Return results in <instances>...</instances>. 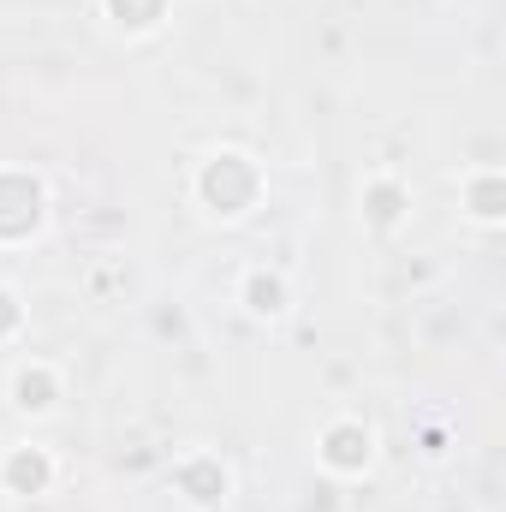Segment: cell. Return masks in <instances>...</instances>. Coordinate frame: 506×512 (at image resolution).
Returning <instances> with one entry per match:
<instances>
[{"instance_id":"9c48e42d","label":"cell","mask_w":506,"mask_h":512,"mask_svg":"<svg viewBox=\"0 0 506 512\" xmlns=\"http://www.w3.org/2000/svg\"><path fill=\"white\" fill-rule=\"evenodd\" d=\"M370 203H376L370 215H376L381 227H393V221H399V191H393V185H376V191H370Z\"/></svg>"},{"instance_id":"8992f818","label":"cell","mask_w":506,"mask_h":512,"mask_svg":"<svg viewBox=\"0 0 506 512\" xmlns=\"http://www.w3.org/2000/svg\"><path fill=\"white\" fill-rule=\"evenodd\" d=\"M245 298H251L256 316H280L286 310V280L280 274H251L245 280Z\"/></svg>"},{"instance_id":"30bf717a","label":"cell","mask_w":506,"mask_h":512,"mask_svg":"<svg viewBox=\"0 0 506 512\" xmlns=\"http://www.w3.org/2000/svg\"><path fill=\"white\" fill-rule=\"evenodd\" d=\"M18 316H24V310H18V298L0 286V334H6V328H18Z\"/></svg>"},{"instance_id":"52a82bcc","label":"cell","mask_w":506,"mask_h":512,"mask_svg":"<svg viewBox=\"0 0 506 512\" xmlns=\"http://www.w3.org/2000/svg\"><path fill=\"white\" fill-rule=\"evenodd\" d=\"M108 12L131 24V30H155L161 24V12H167V0H108Z\"/></svg>"},{"instance_id":"277c9868","label":"cell","mask_w":506,"mask_h":512,"mask_svg":"<svg viewBox=\"0 0 506 512\" xmlns=\"http://www.w3.org/2000/svg\"><path fill=\"white\" fill-rule=\"evenodd\" d=\"M48 477H54V465H48L42 447H12V459H6V471H0V483H6L12 495H36V489H48Z\"/></svg>"},{"instance_id":"3957f363","label":"cell","mask_w":506,"mask_h":512,"mask_svg":"<svg viewBox=\"0 0 506 512\" xmlns=\"http://www.w3.org/2000/svg\"><path fill=\"white\" fill-rule=\"evenodd\" d=\"M179 489L191 495V507H221V501H227V489H233V477H227V465H221V459L197 453V459H185V465H179Z\"/></svg>"},{"instance_id":"7a4b0ae2","label":"cell","mask_w":506,"mask_h":512,"mask_svg":"<svg viewBox=\"0 0 506 512\" xmlns=\"http://www.w3.org/2000/svg\"><path fill=\"white\" fill-rule=\"evenodd\" d=\"M370 453H376V435H370L364 423H352V417L322 435V465H328V471H346V477H352V471L370 465Z\"/></svg>"},{"instance_id":"ba28073f","label":"cell","mask_w":506,"mask_h":512,"mask_svg":"<svg viewBox=\"0 0 506 512\" xmlns=\"http://www.w3.org/2000/svg\"><path fill=\"white\" fill-rule=\"evenodd\" d=\"M495 185H501L495 173L477 179V197H471V215H477V221H501V197H495Z\"/></svg>"},{"instance_id":"6da1fadb","label":"cell","mask_w":506,"mask_h":512,"mask_svg":"<svg viewBox=\"0 0 506 512\" xmlns=\"http://www.w3.org/2000/svg\"><path fill=\"white\" fill-rule=\"evenodd\" d=\"M256 191H262V173L251 167V155H239V149L209 155L203 173H197V197H203L215 215H245L256 203Z\"/></svg>"},{"instance_id":"5b68a950","label":"cell","mask_w":506,"mask_h":512,"mask_svg":"<svg viewBox=\"0 0 506 512\" xmlns=\"http://www.w3.org/2000/svg\"><path fill=\"white\" fill-rule=\"evenodd\" d=\"M54 393H60V387L48 376V364H30V370L12 376V405H18V411H36V417H42V411H54Z\"/></svg>"}]
</instances>
